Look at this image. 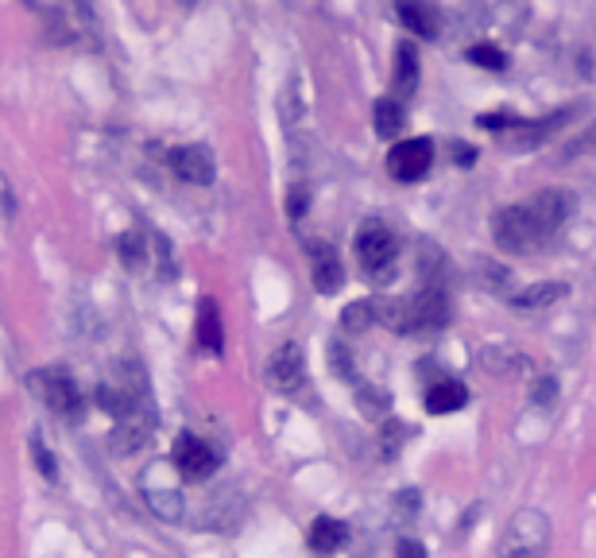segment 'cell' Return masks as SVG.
<instances>
[{
	"instance_id": "6da1fadb",
	"label": "cell",
	"mask_w": 596,
	"mask_h": 558,
	"mask_svg": "<svg viewBox=\"0 0 596 558\" xmlns=\"http://www.w3.org/2000/svg\"><path fill=\"white\" fill-rule=\"evenodd\" d=\"M376 319H384L387 326L403 330V334H411V330H438L450 322V299H446L441 283H426L415 295L384 303V311H376Z\"/></svg>"
},
{
	"instance_id": "7a4b0ae2",
	"label": "cell",
	"mask_w": 596,
	"mask_h": 558,
	"mask_svg": "<svg viewBox=\"0 0 596 558\" xmlns=\"http://www.w3.org/2000/svg\"><path fill=\"white\" fill-rule=\"evenodd\" d=\"M27 388L40 395V403L50 411V415L66 418V423L82 418V411H86L82 388H78V380H74L70 372L58 369V365L55 369H35L32 377H27Z\"/></svg>"
},
{
	"instance_id": "3957f363",
	"label": "cell",
	"mask_w": 596,
	"mask_h": 558,
	"mask_svg": "<svg viewBox=\"0 0 596 558\" xmlns=\"http://www.w3.org/2000/svg\"><path fill=\"white\" fill-rule=\"evenodd\" d=\"M550 555V520L539 509H524L507 520L496 558H547Z\"/></svg>"
},
{
	"instance_id": "277c9868",
	"label": "cell",
	"mask_w": 596,
	"mask_h": 558,
	"mask_svg": "<svg viewBox=\"0 0 596 558\" xmlns=\"http://www.w3.org/2000/svg\"><path fill=\"white\" fill-rule=\"evenodd\" d=\"M357 264H360V271L364 276H372V279H384L387 271H392V264H395V237H392V230H387L380 217H368L364 225L357 230Z\"/></svg>"
},
{
	"instance_id": "5b68a950",
	"label": "cell",
	"mask_w": 596,
	"mask_h": 558,
	"mask_svg": "<svg viewBox=\"0 0 596 558\" xmlns=\"http://www.w3.org/2000/svg\"><path fill=\"white\" fill-rule=\"evenodd\" d=\"M492 237H496V245L504 248V253H535V248L542 245V233L539 225H535L527 202L496 210V217H492Z\"/></svg>"
},
{
	"instance_id": "8992f818",
	"label": "cell",
	"mask_w": 596,
	"mask_h": 558,
	"mask_svg": "<svg viewBox=\"0 0 596 558\" xmlns=\"http://www.w3.org/2000/svg\"><path fill=\"white\" fill-rule=\"evenodd\" d=\"M527 210H531L542 241H550L573 217V210H577V198H573L570 190H542V194H535L531 202H527Z\"/></svg>"
},
{
	"instance_id": "52a82bcc",
	"label": "cell",
	"mask_w": 596,
	"mask_h": 558,
	"mask_svg": "<svg viewBox=\"0 0 596 558\" xmlns=\"http://www.w3.org/2000/svg\"><path fill=\"white\" fill-rule=\"evenodd\" d=\"M430 164H434V144L426 136L400 140L392 148V156H387V171H392V179H400V182H418L426 171H430Z\"/></svg>"
},
{
	"instance_id": "ba28073f",
	"label": "cell",
	"mask_w": 596,
	"mask_h": 558,
	"mask_svg": "<svg viewBox=\"0 0 596 558\" xmlns=\"http://www.w3.org/2000/svg\"><path fill=\"white\" fill-rule=\"evenodd\" d=\"M268 384L275 392H294V388H303L306 380V357H303V345L299 342H283L275 354L268 357Z\"/></svg>"
},
{
	"instance_id": "9c48e42d",
	"label": "cell",
	"mask_w": 596,
	"mask_h": 558,
	"mask_svg": "<svg viewBox=\"0 0 596 558\" xmlns=\"http://www.w3.org/2000/svg\"><path fill=\"white\" fill-rule=\"evenodd\" d=\"M171 461L187 481H205V477L217 469V454L213 446H205L198 435H179L175 438V450H171Z\"/></svg>"
},
{
	"instance_id": "30bf717a",
	"label": "cell",
	"mask_w": 596,
	"mask_h": 558,
	"mask_svg": "<svg viewBox=\"0 0 596 558\" xmlns=\"http://www.w3.org/2000/svg\"><path fill=\"white\" fill-rule=\"evenodd\" d=\"M171 171L182 182H190V187H210L213 175H217V164H213V152L205 144H187V148L171 152Z\"/></svg>"
},
{
	"instance_id": "8fae6325",
	"label": "cell",
	"mask_w": 596,
	"mask_h": 558,
	"mask_svg": "<svg viewBox=\"0 0 596 558\" xmlns=\"http://www.w3.org/2000/svg\"><path fill=\"white\" fill-rule=\"evenodd\" d=\"M311 271H314V288H318L322 295H334L345 283L341 260H337L334 245H326V241H311Z\"/></svg>"
},
{
	"instance_id": "7c38bea8",
	"label": "cell",
	"mask_w": 596,
	"mask_h": 558,
	"mask_svg": "<svg viewBox=\"0 0 596 558\" xmlns=\"http://www.w3.org/2000/svg\"><path fill=\"white\" fill-rule=\"evenodd\" d=\"M570 116H573L570 109H558V113L542 116V121H515L511 140L519 144V148H539V144H547V140L554 136V132L562 129Z\"/></svg>"
},
{
	"instance_id": "4fadbf2b",
	"label": "cell",
	"mask_w": 596,
	"mask_h": 558,
	"mask_svg": "<svg viewBox=\"0 0 596 558\" xmlns=\"http://www.w3.org/2000/svg\"><path fill=\"white\" fill-rule=\"evenodd\" d=\"M400 20L407 24V32L423 35V40H438L441 16L430 0H400Z\"/></svg>"
},
{
	"instance_id": "5bb4252c",
	"label": "cell",
	"mask_w": 596,
	"mask_h": 558,
	"mask_svg": "<svg viewBox=\"0 0 596 558\" xmlns=\"http://www.w3.org/2000/svg\"><path fill=\"white\" fill-rule=\"evenodd\" d=\"M469 403V388L461 384V380H438V384H430V392H426V408L434 411V415H450V411H461Z\"/></svg>"
},
{
	"instance_id": "9a60e30c",
	"label": "cell",
	"mask_w": 596,
	"mask_h": 558,
	"mask_svg": "<svg viewBox=\"0 0 596 558\" xmlns=\"http://www.w3.org/2000/svg\"><path fill=\"white\" fill-rule=\"evenodd\" d=\"M198 342H202V349H210V354L225 349V326H221V311L213 299L198 303Z\"/></svg>"
},
{
	"instance_id": "2e32d148",
	"label": "cell",
	"mask_w": 596,
	"mask_h": 558,
	"mask_svg": "<svg viewBox=\"0 0 596 558\" xmlns=\"http://www.w3.org/2000/svg\"><path fill=\"white\" fill-rule=\"evenodd\" d=\"M345 539H349V527L341 524V520H329V516H318L311 527V550H318V555H334V550L345 547Z\"/></svg>"
},
{
	"instance_id": "e0dca14e",
	"label": "cell",
	"mask_w": 596,
	"mask_h": 558,
	"mask_svg": "<svg viewBox=\"0 0 596 558\" xmlns=\"http://www.w3.org/2000/svg\"><path fill=\"white\" fill-rule=\"evenodd\" d=\"M395 93L400 101L415 98L418 90V55H415V43H400V63H395Z\"/></svg>"
},
{
	"instance_id": "ac0fdd59",
	"label": "cell",
	"mask_w": 596,
	"mask_h": 558,
	"mask_svg": "<svg viewBox=\"0 0 596 558\" xmlns=\"http://www.w3.org/2000/svg\"><path fill=\"white\" fill-rule=\"evenodd\" d=\"M565 295V283H535V288H524L511 295L515 311H542V306L558 303Z\"/></svg>"
},
{
	"instance_id": "d6986e66",
	"label": "cell",
	"mask_w": 596,
	"mask_h": 558,
	"mask_svg": "<svg viewBox=\"0 0 596 558\" xmlns=\"http://www.w3.org/2000/svg\"><path fill=\"white\" fill-rule=\"evenodd\" d=\"M403 124H407V109H403V101H395V98L376 101V132L384 140L400 136Z\"/></svg>"
},
{
	"instance_id": "ffe728a7",
	"label": "cell",
	"mask_w": 596,
	"mask_h": 558,
	"mask_svg": "<svg viewBox=\"0 0 596 558\" xmlns=\"http://www.w3.org/2000/svg\"><path fill=\"white\" fill-rule=\"evenodd\" d=\"M32 461H35V469H40L43 477H47V481H58V466H55V454L47 450V443H43V435L40 431H35L32 435Z\"/></svg>"
},
{
	"instance_id": "44dd1931",
	"label": "cell",
	"mask_w": 596,
	"mask_h": 558,
	"mask_svg": "<svg viewBox=\"0 0 596 558\" xmlns=\"http://www.w3.org/2000/svg\"><path fill=\"white\" fill-rule=\"evenodd\" d=\"M469 63L484 66V70H504L507 58H504V51H499L496 43H476V47H469Z\"/></svg>"
},
{
	"instance_id": "7402d4cb",
	"label": "cell",
	"mask_w": 596,
	"mask_h": 558,
	"mask_svg": "<svg viewBox=\"0 0 596 558\" xmlns=\"http://www.w3.org/2000/svg\"><path fill=\"white\" fill-rule=\"evenodd\" d=\"M147 504L159 512L164 520H179L182 516V496L179 493H167V489H156V493H144Z\"/></svg>"
},
{
	"instance_id": "603a6c76",
	"label": "cell",
	"mask_w": 596,
	"mask_h": 558,
	"mask_svg": "<svg viewBox=\"0 0 596 558\" xmlns=\"http://www.w3.org/2000/svg\"><path fill=\"white\" fill-rule=\"evenodd\" d=\"M116 253H121V260L128 264V268H139V264L147 260V248L139 233H124V237L116 241Z\"/></svg>"
},
{
	"instance_id": "cb8c5ba5",
	"label": "cell",
	"mask_w": 596,
	"mask_h": 558,
	"mask_svg": "<svg viewBox=\"0 0 596 558\" xmlns=\"http://www.w3.org/2000/svg\"><path fill=\"white\" fill-rule=\"evenodd\" d=\"M376 319V303H349L345 306V330H364Z\"/></svg>"
},
{
	"instance_id": "d4e9b609",
	"label": "cell",
	"mask_w": 596,
	"mask_h": 558,
	"mask_svg": "<svg viewBox=\"0 0 596 558\" xmlns=\"http://www.w3.org/2000/svg\"><path fill=\"white\" fill-rule=\"evenodd\" d=\"M554 392H558V388H554V380H550V377H542L539 384H535V403H539V408H547V403L554 400Z\"/></svg>"
},
{
	"instance_id": "484cf974",
	"label": "cell",
	"mask_w": 596,
	"mask_h": 558,
	"mask_svg": "<svg viewBox=\"0 0 596 558\" xmlns=\"http://www.w3.org/2000/svg\"><path fill=\"white\" fill-rule=\"evenodd\" d=\"M400 558H426V547L415 539H400Z\"/></svg>"
},
{
	"instance_id": "4316f807",
	"label": "cell",
	"mask_w": 596,
	"mask_h": 558,
	"mask_svg": "<svg viewBox=\"0 0 596 558\" xmlns=\"http://www.w3.org/2000/svg\"><path fill=\"white\" fill-rule=\"evenodd\" d=\"M0 214H12V190L4 182V175H0Z\"/></svg>"
},
{
	"instance_id": "83f0119b",
	"label": "cell",
	"mask_w": 596,
	"mask_h": 558,
	"mask_svg": "<svg viewBox=\"0 0 596 558\" xmlns=\"http://www.w3.org/2000/svg\"><path fill=\"white\" fill-rule=\"evenodd\" d=\"M334 361H337V369H341V377L349 380V377H352V365H349V357H345L341 345H334Z\"/></svg>"
},
{
	"instance_id": "f1b7e54d",
	"label": "cell",
	"mask_w": 596,
	"mask_h": 558,
	"mask_svg": "<svg viewBox=\"0 0 596 558\" xmlns=\"http://www.w3.org/2000/svg\"><path fill=\"white\" fill-rule=\"evenodd\" d=\"M303 210H306V190H294V194H291V214L299 217Z\"/></svg>"
},
{
	"instance_id": "f546056e",
	"label": "cell",
	"mask_w": 596,
	"mask_h": 558,
	"mask_svg": "<svg viewBox=\"0 0 596 558\" xmlns=\"http://www.w3.org/2000/svg\"><path fill=\"white\" fill-rule=\"evenodd\" d=\"M74 4H78V12H86V16H90V0H74Z\"/></svg>"
},
{
	"instance_id": "4dcf8cb0",
	"label": "cell",
	"mask_w": 596,
	"mask_h": 558,
	"mask_svg": "<svg viewBox=\"0 0 596 558\" xmlns=\"http://www.w3.org/2000/svg\"><path fill=\"white\" fill-rule=\"evenodd\" d=\"M179 4H182V9H194V4H198V0H179Z\"/></svg>"
}]
</instances>
